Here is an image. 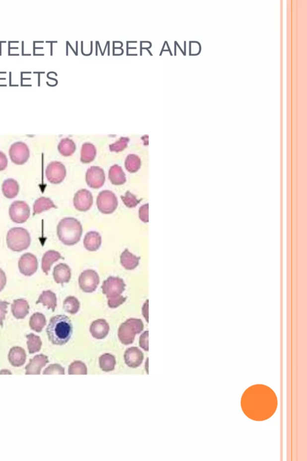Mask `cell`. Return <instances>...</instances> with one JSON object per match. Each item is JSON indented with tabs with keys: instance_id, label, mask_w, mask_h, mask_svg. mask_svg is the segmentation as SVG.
I'll return each mask as SVG.
<instances>
[{
	"instance_id": "4fadbf2b",
	"label": "cell",
	"mask_w": 307,
	"mask_h": 461,
	"mask_svg": "<svg viewBox=\"0 0 307 461\" xmlns=\"http://www.w3.org/2000/svg\"><path fill=\"white\" fill-rule=\"evenodd\" d=\"M86 182L89 187L100 188L105 182V173L103 168L98 166H91L86 173Z\"/></svg>"
},
{
	"instance_id": "5bb4252c",
	"label": "cell",
	"mask_w": 307,
	"mask_h": 461,
	"mask_svg": "<svg viewBox=\"0 0 307 461\" xmlns=\"http://www.w3.org/2000/svg\"><path fill=\"white\" fill-rule=\"evenodd\" d=\"M93 204V196L88 189H82L77 190L75 194L74 204L77 210L86 211L89 209Z\"/></svg>"
},
{
	"instance_id": "ba28073f",
	"label": "cell",
	"mask_w": 307,
	"mask_h": 461,
	"mask_svg": "<svg viewBox=\"0 0 307 461\" xmlns=\"http://www.w3.org/2000/svg\"><path fill=\"white\" fill-rule=\"evenodd\" d=\"M9 216L13 222L17 224H23L30 216V208L27 202L24 201H14L9 207Z\"/></svg>"
},
{
	"instance_id": "d590c367",
	"label": "cell",
	"mask_w": 307,
	"mask_h": 461,
	"mask_svg": "<svg viewBox=\"0 0 307 461\" xmlns=\"http://www.w3.org/2000/svg\"><path fill=\"white\" fill-rule=\"evenodd\" d=\"M139 214L142 221L148 222L149 220V204L147 203L140 208Z\"/></svg>"
},
{
	"instance_id": "8992f818",
	"label": "cell",
	"mask_w": 307,
	"mask_h": 461,
	"mask_svg": "<svg viewBox=\"0 0 307 461\" xmlns=\"http://www.w3.org/2000/svg\"><path fill=\"white\" fill-rule=\"evenodd\" d=\"M118 204L117 195L110 190H103L98 193L97 198L98 209L104 214H111L116 210Z\"/></svg>"
},
{
	"instance_id": "8d00e7d4",
	"label": "cell",
	"mask_w": 307,
	"mask_h": 461,
	"mask_svg": "<svg viewBox=\"0 0 307 461\" xmlns=\"http://www.w3.org/2000/svg\"><path fill=\"white\" fill-rule=\"evenodd\" d=\"M9 303L5 301H0V326H3V321L7 314V307Z\"/></svg>"
},
{
	"instance_id": "74e56055",
	"label": "cell",
	"mask_w": 307,
	"mask_h": 461,
	"mask_svg": "<svg viewBox=\"0 0 307 461\" xmlns=\"http://www.w3.org/2000/svg\"><path fill=\"white\" fill-rule=\"evenodd\" d=\"M8 165V159L5 154L0 151V171L4 170Z\"/></svg>"
},
{
	"instance_id": "6da1fadb",
	"label": "cell",
	"mask_w": 307,
	"mask_h": 461,
	"mask_svg": "<svg viewBox=\"0 0 307 461\" xmlns=\"http://www.w3.org/2000/svg\"><path fill=\"white\" fill-rule=\"evenodd\" d=\"M278 401L274 391L266 385L257 384L243 394L241 407L248 418L256 421L267 420L277 410Z\"/></svg>"
},
{
	"instance_id": "f1b7e54d",
	"label": "cell",
	"mask_w": 307,
	"mask_h": 461,
	"mask_svg": "<svg viewBox=\"0 0 307 461\" xmlns=\"http://www.w3.org/2000/svg\"><path fill=\"white\" fill-rule=\"evenodd\" d=\"M31 329L36 332H41L46 324V317L42 313L36 312L32 315L29 322Z\"/></svg>"
},
{
	"instance_id": "4316f807",
	"label": "cell",
	"mask_w": 307,
	"mask_h": 461,
	"mask_svg": "<svg viewBox=\"0 0 307 461\" xmlns=\"http://www.w3.org/2000/svg\"><path fill=\"white\" fill-rule=\"evenodd\" d=\"M53 200L47 197L41 196L37 198L33 205L34 214H40L43 211L51 209V208H56Z\"/></svg>"
},
{
	"instance_id": "d6986e66",
	"label": "cell",
	"mask_w": 307,
	"mask_h": 461,
	"mask_svg": "<svg viewBox=\"0 0 307 461\" xmlns=\"http://www.w3.org/2000/svg\"><path fill=\"white\" fill-rule=\"evenodd\" d=\"M109 326L108 323L103 319H99L91 324L90 332L93 337L97 339H103L108 335Z\"/></svg>"
},
{
	"instance_id": "60d3db41",
	"label": "cell",
	"mask_w": 307,
	"mask_h": 461,
	"mask_svg": "<svg viewBox=\"0 0 307 461\" xmlns=\"http://www.w3.org/2000/svg\"><path fill=\"white\" fill-rule=\"evenodd\" d=\"M0 374H1V375H4V374L5 375H9V374L11 375V373L8 370H2L1 372H0Z\"/></svg>"
},
{
	"instance_id": "83f0119b",
	"label": "cell",
	"mask_w": 307,
	"mask_h": 461,
	"mask_svg": "<svg viewBox=\"0 0 307 461\" xmlns=\"http://www.w3.org/2000/svg\"><path fill=\"white\" fill-rule=\"evenodd\" d=\"M76 144L73 140L69 138H63L61 140L59 145H58V149L59 152L62 155L65 156H69L73 155L76 150Z\"/></svg>"
},
{
	"instance_id": "30bf717a",
	"label": "cell",
	"mask_w": 307,
	"mask_h": 461,
	"mask_svg": "<svg viewBox=\"0 0 307 461\" xmlns=\"http://www.w3.org/2000/svg\"><path fill=\"white\" fill-rule=\"evenodd\" d=\"M8 153L13 163L22 165L28 160L30 152L27 144L22 141H17L11 145Z\"/></svg>"
},
{
	"instance_id": "277c9868",
	"label": "cell",
	"mask_w": 307,
	"mask_h": 461,
	"mask_svg": "<svg viewBox=\"0 0 307 461\" xmlns=\"http://www.w3.org/2000/svg\"><path fill=\"white\" fill-rule=\"evenodd\" d=\"M31 236L26 229L14 227L8 231L6 242L8 248L14 252H21L29 248L31 244Z\"/></svg>"
},
{
	"instance_id": "ffe728a7",
	"label": "cell",
	"mask_w": 307,
	"mask_h": 461,
	"mask_svg": "<svg viewBox=\"0 0 307 461\" xmlns=\"http://www.w3.org/2000/svg\"><path fill=\"white\" fill-rule=\"evenodd\" d=\"M140 257L136 256L129 251L128 249L125 250L121 255L120 260L121 265L124 269L128 271L135 269L140 265Z\"/></svg>"
},
{
	"instance_id": "7c38bea8",
	"label": "cell",
	"mask_w": 307,
	"mask_h": 461,
	"mask_svg": "<svg viewBox=\"0 0 307 461\" xmlns=\"http://www.w3.org/2000/svg\"><path fill=\"white\" fill-rule=\"evenodd\" d=\"M18 268L20 272L26 277H31L38 269V261L35 255L31 253L22 255L19 260Z\"/></svg>"
},
{
	"instance_id": "ac0fdd59",
	"label": "cell",
	"mask_w": 307,
	"mask_h": 461,
	"mask_svg": "<svg viewBox=\"0 0 307 461\" xmlns=\"http://www.w3.org/2000/svg\"><path fill=\"white\" fill-rule=\"evenodd\" d=\"M30 306L28 301L23 298L16 299L13 301L11 304V312L14 318L16 319H24L29 314Z\"/></svg>"
},
{
	"instance_id": "836d02e7",
	"label": "cell",
	"mask_w": 307,
	"mask_h": 461,
	"mask_svg": "<svg viewBox=\"0 0 307 461\" xmlns=\"http://www.w3.org/2000/svg\"><path fill=\"white\" fill-rule=\"evenodd\" d=\"M130 141L129 137H121L118 140L115 141L114 143L111 144L109 146L110 150L112 152H120L124 150L128 146Z\"/></svg>"
},
{
	"instance_id": "5b68a950",
	"label": "cell",
	"mask_w": 307,
	"mask_h": 461,
	"mask_svg": "<svg viewBox=\"0 0 307 461\" xmlns=\"http://www.w3.org/2000/svg\"><path fill=\"white\" fill-rule=\"evenodd\" d=\"M143 329L144 324L140 319H129L120 327L119 337L123 343L131 344L134 340L136 333H140Z\"/></svg>"
},
{
	"instance_id": "603a6c76",
	"label": "cell",
	"mask_w": 307,
	"mask_h": 461,
	"mask_svg": "<svg viewBox=\"0 0 307 461\" xmlns=\"http://www.w3.org/2000/svg\"><path fill=\"white\" fill-rule=\"evenodd\" d=\"M109 179L112 184L116 185L123 184L127 181L126 174L122 167L117 164L109 168Z\"/></svg>"
},
{
	"instance_id": "4dcf8cb0",
	"label": "cell",
	"mask_w": 307,
	"mask_h": 461,
	"mask_svg": "<svg viewBox=\"0 0 307 461\" xmlns=\"http://www.w3.org/2000/svg\"><path fill=\"white\" fill-rule=\"evenodd\" d=\"M125 167L127 170L130 173L138 172L141 167V160L140 156L135 154H130L126 159Z\"/></svg>"
},
{
	"instance_id": "7a4b0ae2",
	"label": "cell",
	"mask_w": 307,
	"mask_h": 461,
	"mask_svg": "<svg viewBox=\"0 0 307 461\" xmlns=\"http://www.w3.org/2000/svg\"><path fill=\"white\" fill-rule=\"evenodd\" d=\"M46 333L52 343L63 346L68 343L73 335V324L68 316H54L49 321Z\"/></svg>"
},
{
	"instance_id": "ab89813d",
	"label": "cell",
	"mask_w": 307,
	"mask_h": 461,
	"mask_svg": "<svg viewBox=\"0 0 307 461\" xmlns=\"http://www.w3.org/2000/svg\"><path fill=\"white\" fill-rule=\"evenodd\" d=\"M148 312H149V300H147L146 302L145 303V304H144V306L143 307V315L145 318H146L147 321H148V317H149V315H148L149 313Z\"/></svg>"
},
{
	"instance_id": "1f68e13d",
	"label": "cell",
	"mask_w": 307,
	"mask_h": 461,
	"mask_svg": "<svg viewBox=\"0 0 307 461\" xmlns=\"http://www.w3.org/2000/svg\"><path fill=\"white\" fill-rule=\"evenodd\" d=\"M27 346L29 353L34 354L39 352L42 347V341L38 336L33 334H29L27 336Z\"/></svg>"
},
{
	"instance_id": "f35d334b",
	"label": "cell",
	"mask_w": 307,
	"mask_h": 461,
	"mask_svg": "<svg viewBox=\"0 0 307 461\" xmlns=\"http://www.w3.org/2000/svg\"><path fill=\"white\" fill-rule=\"evenodd\" d=\"M7 283V277L5 272L0 269V292L4 288Z\"/></svg>"
},
{
	"instance_id": "8fae6325",
	"label": "cell",
	"mask_w": 307,
	"mask_h": 461,
	"mask_svg": "<svg viewBox=\"0 0 307 461\" xmlns=\"http://www.w3.org/2000/svg\"><path fill=\"white\" fill-rule=\"evenodd\" d=\"M66 176L65 165L60 161H52L46 168V176L52 184L62 182Z\"/></svg>"
},
{
	"instance_id": "7402d4cb",
	"label": "cell",
	"mask_w": 307,
	"mask_h": 461,
	"mask_svg": "<svg viewBox=\"0 0 307 461\" xmlns=\"http://www.w3.org/2000/svg\"><path fill=\"white\" fill-rule=\"evenodd\" d=\"M63 259L60 252L50 250L46 252L43 255L42 260V269L43 272L46 275H48L49 272L50 271L51 266L54 263L58 262L60 259Z\"/></svg>"
},
{
	"instance_id": "cb8c5ba5",
	"label": "cell",
	"mask_w": 307,
	"mask_h": 461,
	"mask_svg": "<svg viewBox=\"0 0 307 461\" xmlns=\"http://www.w3.org/2000/svg\"><path fill=\"white\" fill-rule=\"evenodd\" d=\"M39 303H42L43 306L47 307L48 309L55 311L57 306L56 294L51 290L43 291L36 301L37 304Z\"/></svg>"
},
{
	"instance_id": "52a82bcc",
	"label": "cell",
	"mask_w": 307,
	"mask_h": 461,
	"mask_svg": "<svg viewBox=\"0 0 307 461\" xmlns=\"http://www.w3.org/2000/svg\"><path fill=\"white\" fill-rule=\"evenodd\" d=\"M126 283L123 279L118 277H109L104 281L101 289L103 294L107 298H111L120 296L126 289Z\"/></svg>"
},
{
	"instance_id": "9a60e30c",
	"label": "cell",
	"mask_w": 307,
	"mask_h": 461,
	"mask_svg": "<svg viewBox=\"0 0 307 461\" xmlns=\"http://www.w3.org/2000/svg\"><path fill=\"white\" fill-rule=\"evenodd\" d=\"M48 362V358L45 355H37L31 359L30 363L25 368L27 375H40L43 367Z\"/></svg>"
},
{
	"instance_id": "e0dca14e",
	"label": "cell",
	"mask_w": 307,
	"mask_h": 461,
	"mask_svg": "<svg viewBox=\"0 0 307 461\" xmlns=\"http://www.w3.org/2000/svg\"><path fill=\"white\" fill-rule=\"evenodd\" d=\"M101 242V236L99 233L95 231H89L84 237V247L88 251H97L100 248Z\"/></svg>"
},
{
	"instance_id": "e575fe53",
	"label": "cell",
	"mask_w": 307,
	"mask_h": 461,
	"mask_svg": "<svg viewBox=\"0 0 307 461\" xmlns=\"http://www.w3.org/2000/svg\"><path fill=\"white\" fill-rule=\"evenodd\" d=\"M126 300L127 297H123L121 295L117 297L108 298V304L110 308L115 309L125 302Z\"/></svg>"
},
{
	"instance_id": "44dd1931",
	"label": "cell",
	"mask_w": 307,
	"mask_h": 461,
	"mask_svg": "<svg viewBox=\"0 0 307 461\" xmlns=\"http://www.w3.org/2000/svg\"><path fill=\"white\" fill-rule=\"evenodd\" d=\"M26 353L21 347L11 348L8 353V361L13 367H22L26 361Z\"/></svg>"
},
{
	"instance_id": "d4e9b609",
	"label": "cell",
	"mask_w": 307,
	"mask_h": 461,
	"mask_svg": "<svg viewBox=\"0 0 307 461\" xmlns=\"http://www.w3.org/2000/svg\"><path fill=\"white\" fill-rule=\"evenodd\" d=\"M2 191L6 198H14L18 195L19 191V185L18 182L11 178L5 180L2 184Z\"/></svg>"
},
{
	"instance_id": "f546056e",
	"label": "cell",
	"mask_w": 307,
	"mask_h": 461,
	"mask_svg": "<svg viewBox=\"0 0 307 461\" xmlns=\"http://www.w3.org/2000/svg\"><path fill=\"white\" fill-rule=\"evenodd\" d=\"M63 308L71 314H76L79 311L80 302L77 297L69 296L66 297L63 303Z\"/></svg>"
},
{
	"instance_id": "2e32d148",
	"label": "cell",
	"mask_w": 307,
	"mask_h": 461,
	"mask_svg": "<svg viewBox=\"0 0 307 461\" xmlns=\"http://www.w3.org/2000/svg\"><path fill=\"white\" fill-rule=\"evenodd\" d=\"M54 280L57 283H68L72 277L71 269L66 264L60 263L55 267L53 271Z\"/></svg>"
},
{
	"instance_id": "3957f363",
	"label": "cell",
	"mask_w": 307,
	"mask_h": 461,
	"mask_svg": "<svg viewBox=\"0 0 307 461\" xmlns=\"http://www.w3.org/2000/svg\"><path fill=\"white\" fill-rule=\"evenodd\" d=\"M57 231V236L64 245L74 246L80 241L83 228L77 219L65 217L58 224Z\"/></svg>"
},
{
	"instance_id": "d6a6232c",
	"label": "cell",
	"mask_w": 307,
	"mask_h": 461,
	"mask_svg": "<svg viewBox=\"0 0 307 461\" xmlns=\"http://www.w3.org/2000/svg\"><path fill=\"white\" fill-rule=\"evenodd\" d=\"M121 199L127 207L129 208L135 207L142 201V199H138L134 194L127 191L124 195L121 196Z\"/></svg>"
},
{
	"instance_id": "484cf974",
	"label": "cell",
	"mask_w": 307,
	"mask_h": 461,
	"mask_svg": "<svg viewBox=\"0 0 307 461\" xmlns=\"http://www.w3.org/2000/svg\"><path fill=\"white\" fill-rule=\"evenodd\" d=\"M97 155L96 147L93 144L86 142L82 144L80 152V161L83 163H89L94 161Z\"/></svg>"
},
{
	"instance_id": "9c48e42d",
	"label": "cell",
	"mask_w": 307,
	"mask_h": 461,
	"mask_svg": "<svg viewBox=\"0 0 307 461\" xmlns=\"http://www.w3.org/2000/svg\"><path fill=\"white\" fill-rule=\"evenodd\" d=\"M78 282L82 291L86 293H91L97 289L99 285L100 277L97 273L93 270H86L80 274Z\"/></svg>"
}]
</instances>
